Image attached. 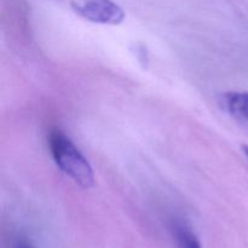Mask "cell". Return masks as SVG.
<instances>
[{
	"label": "cell",
	"mask_w": 248,
	"mask_h": 248,
	"mask_svg": "<svg viewBox=\"0 0 248 248\" xmlns=\"http://www.w3.org/2000/svg\"><path fill=\"white\" fill-rule=\"evenodd\" d=\"M73 11L92 23L118 26L125 19V12L113 0H69Z\"/></svg>",
	"instance_id": "7a4b0ae2"
},
{
	"label": "cell",
	"mask_w": 248,
	"mask_h": 248,
	"mask_svg": "<svg viewBox=\"0 0 248 248\" xmlns=\"http://www.w3.org/2000/svg\"><path fill=\"white\" fill-rule=\"evenodd\" d=\"M242 150H244V154L246 155V157L248 159V145H244V147H242Z\"/></svg>",
	"instance_id": "8992f818"
},
{
	"label": "cell",
	"mask_w": 248,
	"mask_h": 248,
	"mask_svg": "<svg viewBox=\"0 0 248 248\" xmlns=\"http://www.w3.org/2000/svg\"><path fill=\"white\" fill-rule=\"evenodd\" d=\"M48 148L58 169L81 188L89 189L94 184V173L86 157L75 147L69 137L58 128L48 133Z\"/></svg>",
	"instance_id": "6da1fadb"
},
{
	"label": "cell",
	"mask_w": 248,
	"mask_h": 248,
	"mask_svg": "<svg viewBox=\"0 0 248 248\" xmlns=\"http://www.w3.org/2000/svg\"><path fill=\"white\" fill-rule=\"evenodd\" d=\"M15 248H33V247L29 246V245H27V244H18Z\"/></svg>",
	"instance_id": "5b68a950"
},
{
	"label": "cell",
	"mask_w": 248,
	"mask_h": 248,
	"mask_svg": "<svg viewBox=\"0 0 248 248\" xmlns=\"http://www.w3.org/2000/svg\"><path fill=\"white\" fill-rule=\"evenodd\" d=\"M172 235L177 248H201L200 240L194 232L193 228L183 219H176L171 225Z\"/></svg>",
	"instance_id": "3957f363"
},
{
	"label": "cell",
	"mask_w": 248,
	"mask_h": 248,
	"mask_svg": "<svg viewBox=\"0 0 248 248\" xmlns=\"http://www.w3.org/2000/svg\"><path fill=\"white\" fill-rule=\"evenodd\" d=\"M223 102L232 115L248 121V92H228L224 94Z\"/></svg>",
	"instance_id": "277c9868"
}]
</instances>
